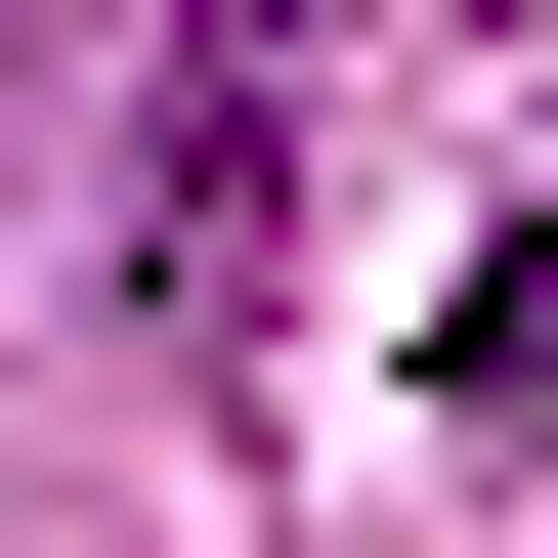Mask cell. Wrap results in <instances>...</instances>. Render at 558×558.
<instances>
[{
  "instance_id": "6da1fadb",
  "label": "cell",
  "mask_w": 558,
  "mask_h": 558,
  "mask_svg": "<svg viewBox=\"0 0 558 558\" xmlns=\"http://www.w3.org/2000/svg\"><path fill=\"white\" fill-rule=\"evenodd\" d=\"M429 387H473V429H558V215H515L473 301H429Z\"/></svg>"
}]
</instances>
